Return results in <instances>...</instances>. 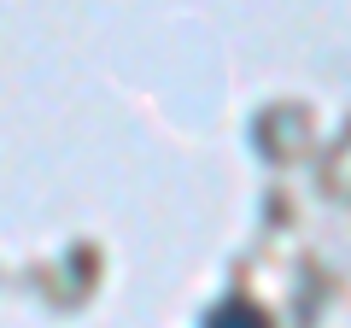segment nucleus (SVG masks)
<instances>
[{
  "label": "nucleus",
  "instance_id": "nucleus-1",
  "mask_svg": "<svg viewBox=\"0 0 351 328\" xmlns=\"http://www.w3.org/2000/svg\"><path fill=\"white\" fill-rule=\"evenodd\" d=\"M205 328H263V311L246 305V299H228V305H217V311L205 316Z\"/></svg>",
  "mask_w": 351,
  "mask_h": 328
}]
</instances>
